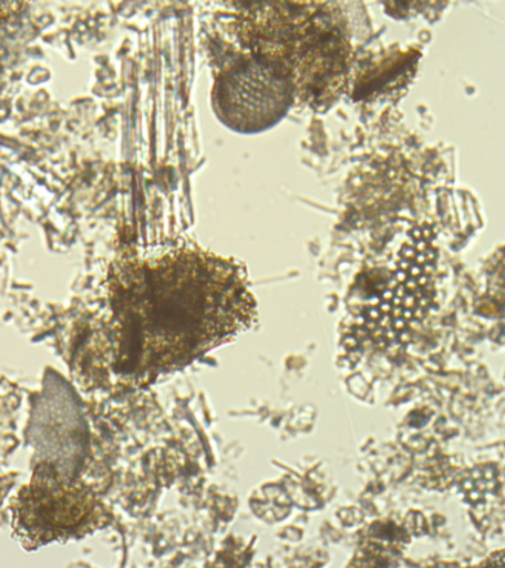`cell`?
<instances>
[{
	"label": "cell",
	"instance_id": "7a4b0ae2",
	"mask_svg": "<svg viewBox=\"0 0 505 568\" xmlns=\"http://www.w3.org/2000/svg\"><path fill=\"white\" fill-rule=\"evenodd\" d=\"M296 97V83L286 67L251 52L220 71L213 87L212 105L230 131L259 133L275 126Z\"/></svg>",
	"mask_w": 505,
	"mask_h": 568
},
{
	"label": "cell",
	"instance_id": "6da1fadb",
	"mask_svg": "<svg viewBox=\"0 0 505 568\" xmlns=\"http://www.w3.org/2000/svg\"><path fill=\"white\" fill-rule=\"evenodd\" d=\"M243 277L215 256L176 251L127 275L117 295L114 372L148 382L184 367L251 323Z\"/></svg>",
	"mask_w": 505,
	"mask_h": 568
},
{
	"label": "cell",
	"instance_id": "3957f363",
	"mask_svg": "<svg viewBox=\"0 0 505 568\" xmlns=\"http://www.w3.org/2000/svg\"><path fill=\"white\" fill-rule=\"evenodd\" d=\"M100 517V505L86 487L42 466L13 504V531L27 548H38L80 536Z\"/></svg>",
	"mask_w": 505,
	"mask_h": 568
},
{
	"label": "cell",
	"instance_id": "277c9868",
	"mask_svg": "<svg viewBox=\"0 0 505 568\" xmlns=\"http://www.w3.org/2000/svg\"><path fill=\"white\" fill-rule=\"evenodd\" d=\"M486 568H505V550L495 554L494 557L489 559V562H487Z\"/></svg>",
	"mask_w": 505,
	"mask_h": 568
}]
</instances>
